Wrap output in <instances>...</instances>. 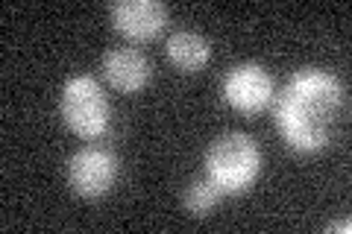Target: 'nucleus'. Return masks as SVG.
I'll use <instances>...</instances> for the list:
<instances>
[{
    "label": "nucleus",
    "mask_w": 352,
    "mask_h": 234,
    "mask_svg": "<svg viewBox=\"0 0 352 234\" xmlns=\"http://www.w3.org/2000/svg\"><path fill=\"white\" fill-rule=\"evenodd\" d=\"M346 111V85L326 68H300L273 97V120L294 152H320L332 143Z\"/></svg>",
    "instance_id": "1"
},
{
    "label": "nucleus",
    "mask_w": 352,
    "mask_h": 234,
    "mask_svg": "<svg viewBox=\"0 0 352 234\" xmlns=\"http://www.w3.org/2000/svg\"><path fill=\"white\" fill-rule=\"evenodd\" d=\"M206 179L220 196H238L252 187L261 170V147L247 132H223L206 150Z\"/></svg>",
    "instance_id": "2"
},
{
    "label": "nucleus",
    "mask_w": 352,
    "mask_h": 234,
    "mask_svg": "<svg viewBox=\"0 0 352 234\" xmlns=\"http://www.w3.org/2000/svg\"><path fill=\"white\" fill-rule=\"evenodd\" d=\"M59 115L65 120L74 135L80 138H100L109 129V97L103 91V85L88 73L68 76L59 94Z\"/></svg>",
    "instance_id": "3"
},
{
    "label": "nucleus",
    "mask_w": 352,
    "mask_h": 234,
    "mask_svg": "<svg viewBox=\"0 0 352 234\" xmlns=\"http://www.w3.org/2000/svg\"><path fill=\"white\" fill-rule=\"evenodd\" d=\"M118 179V155L106 147L88 143L68 159V185L76 196L97 199L112 191Z\"/></svg>",
    "instance_id": "4"
},
{
    "label": "nucleus",
    "mask_w": 352,
    "mask_h": 234,
    "mask_svg": "<svg viewBox=\"0 0 352 234\" xmlns=\"http://www.w3.org/2000/svg\"><path fill=\"white\" fill-rule=\"evenodd\" d=\"M220 94L232 108L256 115V111L267 108L276 97L270 71L258 62H238L226 71L223 82H220Z\"/></svg>",
    "instance_id": "5"
},
{
    "label": "nucleus",
    "mask_w": 352,
    "mask_h": 234,
    "mask_svg": "<svg viewBox=\"0 0 352 234\" xmlns=\"http://www.w3.org/2000/svg\"><path fill=\"white\" fill-rule=\"evenodd\" d=\"M112 27L129 41H147L168 24V6L162 0H115L109 6Z\"/></svg>",
    "instance_id": "6"
},
{
    "label": "nucleus",
    "mask_w": 352,
    "mask_h": 234,
    "mask_svg": "<svg viewBox=\"0 0 352 234\" xmlns=\"http://www.w3.org/2000/svg\"><path fill=\"white\" fill-rule=\"evenodd\" d=\"M103 76L118 91L135 94L150 82L153 65L147 56L135 47H112L103 56Z\"/></svg>",
    "instance_id": "7"
},
{
    "label": "nucleus",
    "mask_w": 352,
    "mask_h": 234,
    "mask_svg": "<svg viewBox=\"0 0 352 234\" xmlns=\"http://www.w3.org/2000/svg\"><path fill=\"white\" fill-rule=\"evenodd\" d=\"M164 50H168V59L185 73L206 68L208 59H212V44L194 30H176L168 38V44H164Z\"/></svg>",
    "instance_id": "8"
},
{
    "label": "nucleus",
    "mask_w": 352,
    "mask_h": 234,
    "mask_svg": "<svg viewBox=\"0 0 352 234\" xmlns=\"http://www.w3.org/2000/svg\"><path fill=\"white\" fill-rule=\"evenodd\" d=\"M217 199H220V191L203 176V179L188 182V187H185V196H182V205H185V211H188L191 217H208L214 211Z\"/></svg>",
    "instance_id": "9"
},
{
    "label": "nucleus",
    "mask_w": 352,
    "mask_h": 234,
    "mask_svg": "<svg viewBox=\"0 0 352 234\" xmlns=\"http://www.w3.org/2000/svg\"><path fill=\"white\" fill-rule=\"evenodd\" d=\"M349 229H352L349 220H338V222H332V226H329L326 231H349Z\"/></svg>",
    "instance_id": "10"
}]
</instances>
